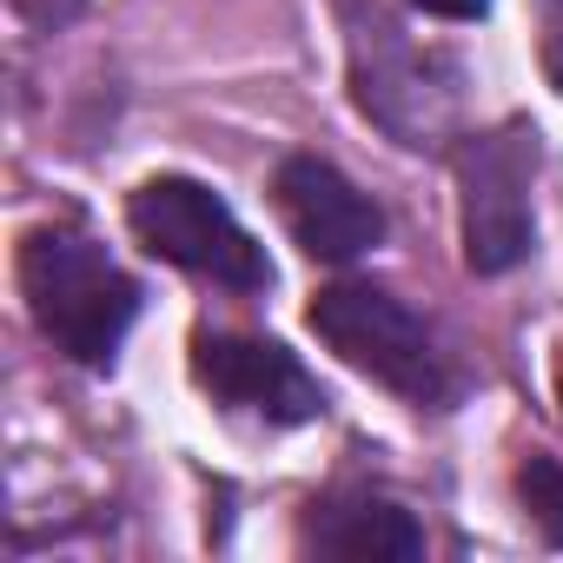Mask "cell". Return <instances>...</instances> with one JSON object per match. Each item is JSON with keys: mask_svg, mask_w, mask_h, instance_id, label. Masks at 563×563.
I'll return each instance as SVG.
<instances>
[{"mask_svg": "<svg viewBox=\"0 0 563 563\" xmlns=\"http://www.w3.org/2000/svg\"><path fill=\"white\" fill-rule=\"evenodd\" d=\"M21 292L34 306V325L80 365H107L140 312V286L87 232H67V225H47L27 239Z\"/></svg>", "mask_w": 563, "mask_h": 563, "instance_id": "obj_1", "label": "cell"}, {"mask_svg": "<svg viewBox=\"0 0 563 563\" xmlns=\"http://www.w3.org/2000/svg\"><path fill=\"white\" fill-rule=\"evenodd\" d=\"M126 225H133V239L153 258H166L179 272H199V278H212V286H232V292L272 286L265 245L199 179H146L133 192V206H126Z\"/></svg>", "mask_w": 563, "mask_h": 563, "instance_id": "obj_2", "label": "cell"}, {"mask_svg": "<svg viewBox=\"0 0 563 563\" xmlns=\"http://www.w3.org/2000/svg\"><path fill=\"white\" fill-rule=\"evenodd\" d=\"M312 332L352 372H365V378H378V385H391L418 405L444 398V358H438L424 319L405 299H391L378 286H325L312 299Z\"/></svg>", "mask_w": 563, "mask_h": 563, "instance_id": "obj_3", "label": "cell"}, {"mask_svg": "<svg viewBox=\"0 0 563 563\" xmlns=\"http://www.w3.org/2000/svg\"><path fill=\"white\" fill-rule=\"evenodd\" d=\"M530 173H537V133L497 126L464 140L457 153V219H464V265L471 272H510L530 252Z\"/></svg>", "mask_w": 563, "mask_h": 563, "instance_id": "obj_4", "label": "cell"}, {"mask_svg": "<svg viewBox=\"0 0 563 563\" xmlns=\"http://www.w3.org/2000/svg\"><path fill=\"white\" fill-rule=\"evenodd\" d=\"M272 192H278V212H286L292 239H299L312 258L345 265V258H358V252H372V245L385 239V212H378L339 166H325V159H312V153H299V159L278 166Z\"/></svg>", "mask_w": 563, "mask_h": 563, "instance_id": "obj_5", "label": "cell"}, {"mask_svg": "<svg viewBox=\"0 0 563 563\" xmlns=\"http://www.w3.org/2000/svg\"><path fill=\"white\" fill-rule=\"evenodd\" d=\"M192 372L212 398H225L239 411H265L272 424H306L325 411L319 378L272 339H199Z\"/></svg>", "mask_w": 563, "mask_h": 563, "instance_id": "obj_6", "label": "cell"}, {"mask_svg": "<svg viewBox=\"0 0 563 563\" xmlns=\"http://www.w3.org/2000/svg\"><path fill=\"white\" fill-rule=\"evenodd\" d=\"M306 550L339 563H411L424 556V530L385 497H325L306 517Z\"/></svg>", "mask_w": 563, "mask_h": 563, "instance_id": "obj_7", "label": "cell"}, {"mask_svg": "<svg viewBox=\"0 0 563 563\" xmlns=\"http://www.w3.org/2000/svg\"><path fill=\"white\" fill-rule=\"evenodd\" d=\"M517 490H523V510L537 517V530L550 543H563V464L556 457H530L517 471Z\"/></svg>", "mask_w": 563, "mask_h": 563, "instance_id": "obj_8", "label": "cell"}, {"mask_svg": "<svg viewBox=\"0 0 563 563\" xmlns=\"http://www.w3.org/2000/svg\"><path fill=\"white\" fill-rule=\"evenodd\" d=\"M411 8H424V14H438V21H484L490 0H411Z\"/></svg>", "mask_w": 563, "mask_h": 563, "instance_id": "obj_9", "label": "cell"}, {"mask_svg": "<svg viewBox=\"0 0 563 563\" xmlns=\"http://www.w3.org/2000/svg\"><path fill=\"white\" fill-rule=\"evenodd\" d=\"M556 405H563V378H556Z\"/></svg>", "mask_w": 563, "mask_h": 563, "instance_id": "obj_10", "label": "cell"}]
</instances>
